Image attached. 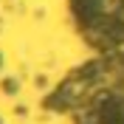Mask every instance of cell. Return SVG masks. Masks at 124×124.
<instances>
[{"label": "cell", "instance_id": "obj_1", "mask_svg": "<svg viewBox=\"0 0 124 124\" xmlns=\"http://www.w3.org/2000/svg\"><path fill=\"white\" fill-rule=\"evenodd\" d=\"M17 87H20V85H17V79H6V82H3V90H6V93H14Z\"/></svg>", "mask_w": 124, "mask_h": 124}]
</instances>
